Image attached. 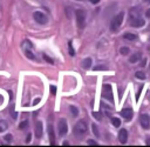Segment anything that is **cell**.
<instances>
[{
    "instance_id": "obj_1",
    "label": "cell",
    "mask_w": 150,
    "mask_h": 147,
    "mask_svg": "<svg viewBox=\"0 0 150 147\" xmlns=\"http://www.w3.org/2000/svg\"><path fill=\"white\" fill-rule=\"evenodd\" d=\"M87 129H88V126H87V122L84 120H80L79 122H76V125L74 126V135L79 139L83 138L86 134H87Z\"/></svg>"
},
{
    "instance_id": "obj_2",
    "label": "cell",
    "mask_w": 150,
    "mask_h": 147,
    "mask_svg": "<svg viewBox=\"0 0 150 147\" xmlns=\"http://www.w3.org/2000/svg\"><path fill=\"white\" fill-rule=\"evenodd\" d=\"M123 18H124V12H120L117 15H115L110 22V29L111 32H117L121 24L123 22Z\"/></svg>"
},
{
    "instance_id": "obj_3",
    "label": "cell",
    "mask_w": 150,
    "mask_h": 147,
    "mask_svg": "<svg viewBox=\"0 0 150 147\" xmlns=\"http://www.w3.org/2000/svg\"><path fill=\"white\" fill-rule=\"evenodd\" d=\"M75 16H76V22L79 28H83L86 25V12L83 9H76Z\"/></svg>"
},
{
    "instance_id": "obj_4",
    "label": "cell",
    "mask_w": 150,
    "mask_h": 147,
    "mask_svg": "<svg viewBox=\"0 0 150 147\" xmlns=\"http://www.w3.org/2000/svg\"><path fill=\"white\" fill-rule=\"evenodd\" d=\"M102 96L107 100H109L110 102H114V95H112V89H111V86L109 83H105L103 85L102 87Z\"/></svg>"
},
{
    "instance_id": "obj_5",
    "label": "cell",
    "mask_w": 150,
    "mask_h": 147,
    "mask_svg": "<svg viewBox=\"0 0 150 147\" xmlns=\"http://www.w3.org/2000/svg\"><path fill=\"white\" fill-rule=\"evenodd\" d=\"M33 18H34V20L38 22V24H41V25H45L46 22H47V16L42 13V12H34V14H33Z\"/></svg>"
},
{
    "instance_id": "obj_6",
    "label": "cell",
    "mask_w": 150,
    "mask_h": 147,
    "mask_svg": "<svg viewBox=\"0 0 150 147\" xmlns=\"http://www.w3.org/2000/svg\"><path fill=\"white\" fill-rule=\"evenodd\" d=\"M57 128H59V134H60L61 136H63V135L67 134V132H68V125H67V122H66L64 119H61V120L59 121Z\"/></svg>"
},
{
    "instance_id": "obj_7",
    "label": "cell",
    "mask_w": 150,
    "mask_h": 147,
    "mask_svg": "<svg viewBox=\"0 0 150 147\" xmlns=\"http://www.w3.org/2000/svg\"><path fill=\"white\" fill-rule=\"evenodd\" d=\"M139 123H141V126L143 128L148 129L150 127V118H149V115L148 114H141V116H139Z\"/></svg>"
},
{
    "instance_id": "obj_8",
    "label": "cell",
    "mask_w": 150,
    "mask_h": 147,
    "mask_svg": "<svg viewBox=\"0 0 150 147\" xmlns=\"http://www.w3.org/2000/svg\"><path fill=\"white\" fill-rule=\"evenodd\" d=\"M130 25H131L132 27H142V26H144V25H145V20H144V19H142L141 16H137V18L131 19Z\"/></svg>"
},
{
    "instance_id": "obj_9",
    "label": "cell",
    "mask_w": 150,
    "mask_h": 147,
    "mask_svg": "<svg viewBox=\"0 0 150 147\" xmlns=\"http://www.w3.org/2000/svg\"><path fill=\"white\" fill-rule=\"evenodd\" d=\"M125 120H130L131 118H132V114H134V112H132V109L131 108H123L122 111H121V113H120Z\"/></svg>"
},
{
    "instance_id": "obj_10",
    "label": "cell",
    "mask_w": 150,
    "mask_h": 147,
    "mask_svg": "<svg viewBox=\"0 0 150 147\" xmlns=\"http://www.w3.org/2000/svg\"><path fill=\"white\" fill-rule=\"evenodd\" d=\"M118 140H120V142L121 143H125L127 142V140H128V132H127V129H121L120 132H118Z\"/></svg>"
},
{
    "instance_id": "obj_11",
    "label": "cell",
    "mask_w": 150,
    "mask_h": 147,
    "mask_svg": "<svg viewBox=\"0 0 150 147\" xmlns=\"http://www.w3.org/2000/svg\"><path fill=\"white\" fill-rule=\"evenodd\" d=\"M42 132H43V128H42V122L41 121H36L35 123V136L39 139L42 136Z\"/></svg>"
},
{
    "instance_id": "obj_12",
    "label": "cell",
    "mask_w": 150,
    "mask_h": 147,
    "mask_svg": "<svg viewBox=\"0 0 150 147\" xmlns=\"http://www.w3.org/2000/svg\"><path fill=\"white\" fill-rule=\"evenodd\" d=\"M48 136H49L50 145H54L55 143V133H54V128L52 125H48Z\"/></svg>"
},
{
    "instance_id": "obj_13",
    "label": "cell",
    "mask_w": 150,
    "mask_h": 147,
    "mask_svg": "<svg viewBox=\"0 0 150 147\" xmlns=\"http://www.w3.org/2000/svg\"><path fill=\"white\" fill-rule=\"evenodd\" d=\"M91 64H93V60H91V58H86V59L82 61L81 66H82V68H84V69H88V68H90V67H91Z\"/></svg>"
},
{
    "instance_id": "obj_14",
    "label": "cell",
    "mask_w": 150,
    "mask_h": 147,
    "mask_svg": "<svg viewBox=\"0 0 150 147\" xmlns=\"http://www.w3.org/2000/svg\"><path fill=\"white\" fill-rule=\"evenodd\" d=\"M123 38L127 39V40H130V41H135L137 39V35L136 34H132V33H125L123 35Z\"/></svg>"
},
{
    "instance_id": "obj_15",
    "label": "cell",
    "mask_w": 150,
    "mask_h": 147,
    "mask_svg": "<svg viewBox=\"0 0 150 147\" xmlns=\"http://www.w3.org/2000/svg\"><path fill=\"white\" fill-rule=\"evenodd\" d=\"M139 16V9L138 8H131L130 9V18L134 19V18H137Z\"/></svg>"
},
{
    "instance_id": "obj_16",
    "label": "cell",
    "mask_w": 150,
    "mask_h": 147,
    "mask_svg": "<svg viewBox=\"0 0 150 147\" xmlns=\"http://www.w3.org/2000/svg\"><path fill=\"white\" fill-rule=\"evenodd\" d=\"M139 59H141V54H139V53H135V54H132V55H131V56L129 58V61L134 64V62L138 61Z\"/></svg>"
},
{
    "instance_id": "obj_17",
    "label": "cell",
    "mask_w": 150,
    "mask_h": 147,
    "mask_svg": "<svg viewBox=\"0 0 150 147\" xmlns=\"http://www.w3.org/2000/svg\"><path fill=\"white\" fill-rule=\"evenodd\" d=\"M7 128H8V123H7V121H5V120H0V133L5 132Z\"/></svg>"
},
{
    "instance_id": "obj_18",
    "label": "cell",
    "mask_w": 150,
    "mask_h": 147,
    "mask_svg": "<svg viewBox=\"0 0 150 147\" xmlns=\"http://www.w3.org/2000/svg\"><path fill=\"white\" fill-rule=\"evenodd\" d=\"M135 76H136L137 79H139V80H144V79H145V73L142 72V71H137V72L135 73Z\"/></svg>"
},
{
    "instance_id": "obj_19",
    "label": "cell",
    "mask_w": 150,
    "mask_h": 147,
    "mask_svg": "<svg viewBox=\"0 0 150 147\" xmlns=\"http://www.w3.org/2000/svg\"><path fill=\"white\" fill-rule=\"evenodd\" d=\"M69 111H70V113H71L73 116H77L79 115V109L75 106H69Z\"/></svg>"
},
{
    "instance_id": "obj_20",
    "label": "cell",
    "mask_w": 150,
    "mask_h": 147,
    "mask_svg": "<svg viewBox=\"0 0 150 147\" xmlns=\"http://www.w3.org/2000/svg\"><path fill=\"white\" fill-rule=\"evenodd\" d=\"M129 52H130V49H129V47H127V46H123V47L120 48V53H121L122 55H127V54H129Z\"/></svg>"
},
{
    "instance_id": "obj_21",
    "label": "cell",
    "mask_w": 150,
    "mask_h": 147,
    "mask_svg": "<svg viewBox=\"0 0 150 147\" xmlns=\"http://www.w3.org/2000/svg\"><path fill=\"white\" fill-rule=\"evenodd\" d=\"M111 123L114 127H120L121 125V120L118 118H111Z\"/></svg>"
},
{
    "instance_id": "obj_22",
    "label": "cell",
    "mask_w": 150,
    "mask_h": 147,
    "mask_svg": "<svg viewBox=\"0 0 150 147\" xmlns=\"http://www.w3.org/2000/svg\"><path fill=\"white\" fill-rule=\"evenodd\" d=\"M91 129H93L94 135H95L96 138H98V136H100V132H98V128H97V126H96L95 123H93V125H91Z\"/></svg>"
},
{
    "instance_id": "obj_23",
    "label": "cell",
    "mask_w": 150,
    "mask_h": 147,
    "mask_svg": "<svg viewBox=\"0 0 150 147\" xmlns=\"http://www.w3.org/2000/svg\"><path fill=\"white\" fill-rule=\"evenodd\" d=\"M25 54L27 55V58L28 59H30V60H35V55L30 52V51H28V49H25Z\"/></svg>"
},
{
    "instance_id": "obj_24",
    "label": "cell",
    "mask_w": 150,
    "mask_h": 147,
    "mask_svg": "<svg viewBox=\"0 0 150 147\" xmlns=\"http://www.w3.org/2000/svg\"><path fill=\"white\" fill-rule=\"evenodd\" d=\"M68 49H69V54L73 56V55H75V51H74V47H73V44H71V41H69L68 42Z\"/></svg>"
},
{
    "instance_id": "obj_25",
    "label": "cell",
    "mask_w": 150,
    "mask_h": 147,
    "mask_svg": "<svg viewBox=\"0 0 150 147\" xmlns=\"http://www.w3.org/2000/svg\"><path fill=\"white\" fill-rule=\"evenodd\" d=\"M9 111H11V116H12L13 119H16V118H18V113H16V112L14 111V106H13V105L11 106Z\"/></svg>"
},
{
    "instance_id": "obj_26",
    "label": "cell",
    "mask_w": 150,
    "mask_h": 147,
    "mask_svg": "<svg viewBox=\"0 0 150 147\" xmlns=\"http://www.w3.org/2000/svg\"><path fill=\"white\" fill-rule=\"evenodd\" d=\"M93 116H94L96 120H98V121L102 119V115H101V113H100V112H93Z\"/></svg>"
},
{
    "instance_id": "obj_27",
    "label": "cell",
    "mask_w": 150,
    "mask_h": 147,
    "mask_svg": "<svg viewBox=\"0 0 150 147\" xmlns=\"http://www.w3.org/2000/svg\"><path fill=\"white\" fill-rule=\"evenodd\" d=\"M27 126H28V121L25 120V121H22V122L19 125V128H20V129H25V128H27Z\"/></svg>"
},
{
    "instance_id": "obj_28",
    "label": "cell",
    "mask_w": 150,
    "mask_h": 147,
    "mask_svg": "<svg viewBox=\"0 0 150 147\" xmlns=\"http://www.w3.org/2000/svg\"><path fill=\"white\" fill-rule=\"evenodd\" d=\"M42 56H43V59H45V60H46L47 62H49V64H54V60H53L52 58H49V56H48L47 54H43Z\"/></svg>"
},
{
    "instance_id": "obj_29",
    "label": "cell",
    "mask_w": 150,
    "mask_h": 147,
    "mask_svg": "<svg viewBox=\"0 0 150 147\" xmlns=\"http://www.w3.org/2000/svg\"><path fill=\"white\" fill-rule=\"evenodd\" d=\"M103 69H107V68L104 66H102V65H98V66L94 67V71H103Z\"/></svg>"
},
{
    "instance_id": "obj_30",
    "label": "cell",
    "mask_w": 150,
    "mask_h": 147,
    "mask_svg": "<svg viewBox=\"0 0 150 147\" xmlns=\"http://www.w3.org/2000/svg\"><path fill=\"white\" fill-rule=\"evenodd\" d=\"M4 140H5V141H8V142L12 141V135H11V134H6V135L4 136Z\"/></svg>"
},
{
    "instance_id": "obj_31",
    "label": "cell",
    "mask_w": 150,
    "mask_h": 147,
    "mask_svg": "<svg viewBox=\"0 0 150 147\" xmlns=\"http://www.w3.org/2000/svg\"><path fill=\"white\" fill-rule=\"evenodd\" d=\"M88 145H90V146H97V142H95L94 140L89 139V140H88Z\"/></svg>"
},
{
    "instance_id": "obj_32",
    "label": "cell",
    "mask_w": 150,
    "mask_h": 147,
    "mask_svg": "<svg viewBox=\"0 0 150 147\" xmlns=\"http://www.w3.org/2000/svg\"><path fill=\"white\" fill-rule=\"evenodd\" d=\"M50 93H52V94H55V93H56V87L53 86V85L50 86Z\"/></svg>"
},
{
    "instance_id": "obj_33",
    "label": "cell",
    "mask_w": 150,
    "mask_h": 147,
    "mask_svg": "<svg viewBox=\"0 0 150 147\" xmlns=\"http://www.w3.org/2000/svg\"><path fill=\"white\" fill-rule=\"evenodd\" d=\"M142 89H143V87H139V89H138V92H137V95H136V100H138V98H139V93H141Z\"/></svg>"
},
{
    "instance_id": "obj_34",
    "label": "cell",
    "mask_w": 150,
    "mask_h": 147,
    "mask_svg": "<svg viewBox=\"0 0 150 147\" xmlns=\"http://www.w3.org/2000/svg\"><path fill=\"white\" fill-rule=\"evenodd\" d=\"M39 102H40V98H36V99L33 101V105H38Z\"/></svg>"
},
{
    "instance_id": "obj_35",
    "label": "cell",
    "mask_w": 150,
    "mask_h": 147,
    "mask_svg": "<svg viewBox=\"0 0 150 147\" xmlns=\"http://www.w3.org/2000/svg\"><path fill=\"white\" fill-rule=\"evenodd\" d=\"M145 16H146V18H150V8L146 9V12H145Z\"/></svg>"
},
{
    "instance_id": "obj_36",
    "label": "cell",
    "mask_w": 150,
    "mask_h": 147,
    "mask_svg": "<svg viewBox=\"0 0 150 147\" xmlns=\"http://www.w3.org/2000/svg\"><path fill=\"white\" fill-rule=\"evenodd\" d=\"M145 62H146V60H145V59H142V61H141V66L144 67V66H145Z\"/></svg>"
},
{
    "instance_id": "obj_37",
    "label": "cell",
    "mask_w": 150,
    "mask_h": 147,
    "mask_svg": "<svg viewBox=\"0 0 150 147\" xmlns=\"http://www.w3.org/2000/svg\"><path fill=\"white\" fill-rule=\"evenodd\" d=\"M30 138H32V135L28 134V135H27V139H26V142H29V141H30Z\"/></svg>"
},
{
    "instance_id": "obj_38",
    "label": "cell",
    "mask_w": 150,
    "mask_h": 147,
    "mask_svg": "<svg viewBox=\"0 0 150 147\" xmlns=\"http://www.w3.org/2000/svg\"><path fill=\"white\" fill-rule=\"evenodd\" d=\"M91 4H98L100 2V0H89Z\"/></svg>"
},
{
    "instance_id": "obj_39",
    "label": "cell",
    "mask_w": 150,
    "mask_h": 147,
    "mask_svg": "<svg viewBox=\"0 0 150 147\" xmlns=\"http://www.w3.org/2000/svg\"><path fill=\"white\" fill-rule=\"evenodd\" d=\"M148 146H150V138H146V142H145Z\"/></svg>"
},
{
    "instance_id": "obj_40",
    "label": "cell",
    "mask_w": 150,
    "mask_h": 147,
    "mask_svg": "<svg viewBox=\"0 0 150 147\" xmlns=\"http://www.w3.org/2000/svg\"><path fill=\"white\" fill-rule=\"evenodd\" d=\"M145 4H150V0H143Z\"/></svg>"
},
{
    "instance_id": "obj_41",
    "label": "cell",
    "mask_w": 150,
    "mask_h": 147,
    "mask_svg": "<svg viewBox=\"0 0 150 147\" xmlns=\"http://www.w3.org/2000/svg\"><path fill=\"white\" fill-rule=\"evenodd\" d=\"M1 102H2V96L0 95V103H1Z\"/></svg>"
},
{
    "instance_id": "obj_42",
    "label": "cell",
    "mask_w": 150,
    "mask_h": 147,
    "mask_svg": "<svg viewBox=\"0 0 150 147\" xmlns=\"http://www.w3.org/2000/svg\"><path fill=\"white\" fill-rule=\"evenodd\" d=\"M149 68H150V66H149Z\"/></svg>"
},
{
    "instance_id": "obj_43",
    "label": "cell",
    "mask_w": 150,
    "mask_h": 147,
    "mask_svg": "<svg viewBox=\"0 0 150 147\" xmlns=\"http://www.w3.org/2000/svg\"><path fill=\"white\" fill-rule=\"evenodd\" d=\"M79 1H81V0H79Z\"/></svg>"
}]
</instances>
